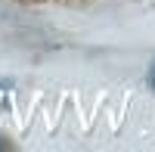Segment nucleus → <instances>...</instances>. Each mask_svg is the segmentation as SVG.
<instances>
[{"label":"nucleus","instance_id":"obj_1","mask_svg":"<svg viewBox=\"0 0 155 152\" xmlns=\"http://www.w3.org/2000/svg\"><path fill=\"white\" fill-rule=\"evenodd\" d=\"M149 84H152V90H155V62H152V68H149Z\"/></svg>","mask_w":155,"mask_h":152}]
</instances>
